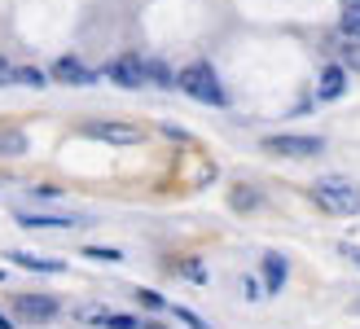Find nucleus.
Wrapping results in <instances>:
<instances>
[{"label":"nucleus","instance_id":"nucleus-14","mask_svg":"<svg viewBox=\"0 0 360 329\" xmlns=\"http://www.w3.org/2000/svg\"><path fill=\"white\" fill-rule=\"evenodd\" d=\"M18 84L40 88V84H44V70H40V66H18Z\"/></svg>","mask_w":360,"mask_h":329},{"label":"nucleus","instance_id":"nucleus-17","mask_svg":"<svg viewBox=\"0 0 360 329\" xmlns=\"http://www.w3.org/2000/svg\"><path fill=\"white\" fill-rule=\"evenodd\" d=\"M233 207H238V211H250V207H255V193H250V189H233Z\"/></svg>","mask_w":360,"mask_h":329},{"label":"nucleus","instance_id":"nucleus-24","mask_svg":"<svg viewBox=\"0 0 360 329\" xmlns=\"http://www.w3.org/2000/svg\"><path fill=\"white\" fill-rule=\"evenodd\" d=\"M146 329H163V325H146Z\"/></svg>","mask_w":360,"mask_h":329},{"label":"nucleus","instance_id":"nucleus-2","mask_svg":"<svg viewBox=\"0 0 360 329\" xmlns=\"http://www.w3.org/2000/svg\"><path fill=\"white\" fill-rule=\"evenodd\" d=\"M312 198H316V207H326L330 215H356L360 211V193L347 185V180H316L312 185Z\"/></svg>","mask_w":360,"mask_h":329},{"label":"nucleus","instance_id":"nucleus-4","mask_svg":"<svg viewBox=\"0 0 360 329\" xmlns=\"http://www.w3.org/2000/svg\"><path fill=\"white\" fill-rule=\"evenodd\" d=\"M105 75H110L119 88H141L150 79V58H132V53H128V58H115Z\"/></svg>","mask_w":360,"mask_h":329},{"label":"nucleus","instance_id":"nucleus-8","mask_svg":"<svg viewBox=\"0 0 360 329\" xmlns=\"http://www.w3.org/2000/svg\"><path fill=\"white\" fill-rule=\"evenodd\" d=\"M53 75H58L62 84H93V70H88L79 58H58L53 62Z\"/></svg>","mask_w":360,"mask_h":329},{"label":"nucleus","instance_id":"nucleus-11","mask_svg":"<svg viewBox=\"0 0 360 329\" xmlns=\"http://www.w3.org/2000/svg\"><path fill=\"white\" fill-rule=\"evenodd\" d=\"M9 259H13V264H22V268H35V272H58V268H62L58 259H40V254H27V250H13Z\"/></svg>","mask_w":360,"mask_h":329},{"label":"nucleus","instance_id":"nucleus-15","mask_svg":"<svg viewBox=\"0 0 360 329\" xmlns=\"http://www.w3.org/2000/svg\"><path fill=\"white\" fill-rule=\"evenodd\" d=\"M22 132H0V154H18V150H22Z\"/></svg>","mask_w":360,"mask_h":329},{"label":"nucleus","instance_id":"nucleus-21","mask_svg":"<svg viewBox=\"0 0 360 329\" xmlns=\"http://www.w3.org/2000/svg\"><path fill=\"white\" fill-rule=\"evenodd\" d=\"M88 254L93 259H119V250H105V246H88Z\"/></svg>","mask_w":360,"mask_h":329},{"label":"nucleus","instance_id":"nucleus-19","mask_svg":"<svg viewBox=\"0 0 360 329\" xmlns=\"http://www.w3.org/2000/svg\"><path fill=\"white\" fill-rule=\"evenodd\" d=\"M5 84H18V66L9 58H0V88H5Z\"/></svg>","mask_w":360,"mask_h":329},{"label":"nucleus","instance_id":"nucleus-7","mask_svg":"<svg viewBox=\"0 0 360 329\" xmlns=\"http://www.w3.org/2000/svg\"><path fill=\"white\" fill-rule=\"evenodd\" d=\"M97 141H115V145H141V127H128V123H93L88 127Z\"/></svg>","mask_w":360,"mask_h":329},{"label":"nucleus","instance_id":"nucleus-9","mask_svg":"<svg viewBox=\"0 0 360 329\" xmlns=\"http://www.w3.org/2000/svg\"><path fill=\"white\" fill-rule=\"evenodd\" d=\"M343 88H347V75H343V66H326L321 70V84H316V93L334 101V97H343Z\"/></svg>","mask_w":360,"mask_h":329},{"label":"nucleus","instance_id":"nucleus-22","mask_svg":"<svg viewBox=\"0 0 360 329\" xmlns=\"http://www.w3.org/2000/svg\"><path fill=\"white\" fill-rule=\"evenodd\" d=\"M180 272H185L189 281H202V268H198V264H180Z\"/></svg>","mask_w":360,"mask_h":329},{"label":"nucleus","instance_id":"nucleus-18","mask_svg":"<svg viewBox=\"0 0 360 329\" xmlns=\"http://www.w3.org/2000/svg\"><path fill=\"white\" fill-rule=\"evenodd\" d=\"M105 329H146V325L132 321V316H105Z\"/></svg>","mask_w":360,"mask_h":329},{"label":"nucleus","instance_id":"nucleus-6","mask_svg":"<svg viewBox=\"0 0 360 329\" xmlns=\"http://www.w3.org/2000/svg\"><path fill=\"white\" fill-rule=\"evenodd\" d=\"M22 228H84V215H49V211H18Z\"/></svg>","mask_w":360,"mask_h":329},{"label":"nucleus","instance_id":"nucleus-16","mask_svg":"<svg viewBox=\"0 0 360 329\" xmlns=\"http://www.w3.org/2000/svg\"><path fill=\"white\" fill-rule=\"evenodd\" d=\"M136 299H141V307H150V312H163V295H154V290H136Z\"/></svg>","mask_w":360,"mask_h":329},{"label":"nucleus","instance_id":"nucleus-5","mask_svg":"<svg viewBox=\"0 0 360 329\" xmlns=\"http://www.w3.org/2000/svg\"><path fill=\"white\" fill-rule=\"evenodd\" d=\"M13 316L40 325V321H53V316H58V303H53L49 295H18V299H13Z\"/></svg>","mask_w":360,"mask_h":329},{"label":"nucleus","instance_id":"nucleus-10","mask_svg":"<svg viewBox=\"0 0 360 329\" xmlns=\"http://www.w3.org/2000/svg\"><path fill=\"white\" fill-rule=\"evenodd\" d=\"M281 281H285V259H281V254H268V259H264V285L281 290Z\"/></svg>","mask_w":360,"mask_h":329},{"label":"nucleus","instance_id":"nucleus-23","mask_svg":"<svg viewBox=\"0 0 360 329\" xmlns=\"http://www.w3.org/2000/svg\"><path fill=\"white\" fill-rule=\"evenodd\" d=\"M0 329H9V321H5V316H0Z\"/></svg>","mask_w":360,"mask_h":329},{"label":"nucleus","instance_id":"nucleus-1","mask_svg":"<svg viewBox=\"0 0 360 329\" xmlns=\"http://www.w3.org/2000/svg\"><path fill=\"white\" fill-rule=\"evenodd\" d=\"M176 84H180V93H189L193 101H202V105H224V88H220V79H215L211 62H189L176 75Z\"/></svg>","mask_w":360,"mask_h":329},{"label":"nucleus","instance_id":"nucleus-13","mask_svg":"<svg viewBox=\"0 0 360 329\" xmlns=\"http://www.w3.org/2000/svg\"><path fill=\"white\" fill-rule=\"evenodd\" d=\"M343 31L352 35V40H360V0L343 9Z\"/></svg>","mask_w":360,"mask_h":329},{"label":"nucleus","instance_id":"nucleus-12","mask_svg":"<svg viewBox=\"0 0 360 329\" xmlns=\"http://www.w3.org/2000/svg\"><path fill=\"white\" fill-rule=\"evenodd\" d=\"M338 58H343V66H352V70H360V40H338Z\"/></svg>","mask_w":360,"mask_h":329},{"label":"nucleus","instance_id":"nucleus-3","mask_svg":"<svg viewBox=\"0 0 360 329\" xmlns=\"http://www.w3.org/2000/svg\"><path fill=\"white\" fill-rule=\"evenodd\" d=\"M264 150L281 158H316L326 150V141L321 136H264Z\"/></svg>","mask_w":360,"mask_h":329},{"label":"nucleus","instance_id":"nucleus-20","mask_svg":"<svg viewBox=\"0 0 360 329\" xmlns=\"http://www.w3.org/2000/svg\"><path fill=\"white\" fill-rule=\"evenodd\" d=\"M176 316H180V321H185V325H189V329H207V325H202V321H198V316H193V312H185V307H176Z\"/></svg>","mask_w":360,"mask_h":329}]
</instances>
